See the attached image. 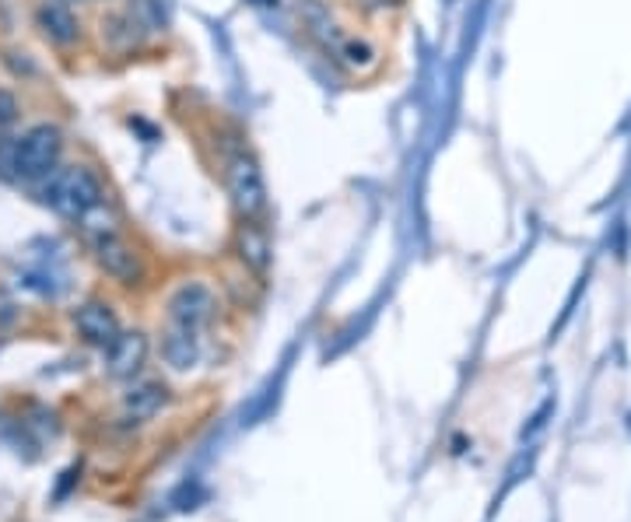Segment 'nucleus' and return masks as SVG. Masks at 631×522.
Listing matches in <instances>:
<instances>
[{
    "mask_svg": "<svg viewBox=\"0 0 631 522\" xmlns=\"http://www.w3.org/2000/svg\"><path fill=\"white\" fill-rule=\"evenodd\" d=\"M43 200L70 221H81L88 210L106 204V183L91 165H64L43 180Z\"/></svg>",
    "mask_w": 631,
    "mask_h": 522,
    "instance_id": "f257e3e1",
    "label": "nucleus"
},
{
    "mask_svg": "<svg viewBox=\"0 0 631 522\" xmlns=\"http://www.w3.org/2000/svg\"><path fill=\"white\" fill-rule=\"evenodd\" d=\"M225 186L239 221H263L266 215V183H263V168L246 148H236L225 154Z\"/></svg>",
    "mask_w": 631,
    "mask_h": 522,
    "instance_id": "f03ea898",
    "label": "nucleus"
},
{
    "mask_svg": "<svg viewBox=\"0 0 631 522\" xmlns=\"http://www.w3.org/2000/svg\"><path fill=\"white\" fill-rule=\"evenodd\" d=\"M64 130L56 123H35L22 138H14V180L18 183H40L61 162Z\"/></svg>",
    "mask_w": 631,
    "mask_h": 522,
    "instance_id": "7ed1b4c3",
    "label": "nucleus"
},
{
    "mask_svg": "<svg viewBox=\"0 0 631 522\" xmlns=\"http://www.w3.org/2000/svg\"><path fill=\"white\" fill-rule=\"evenodd\" d=\"M91 249H95V260L106 270L112 281L120 284H141L148 278V267H144V257L138 253V246H130L120 231H106V236L91 239Z\"/></svg>",
    "mask_w": 631,
    "mask_h": 522,
    "instance_id": "20e7f679",
    "label": "nucleus"
},
{
    "mask_svg": "<svg viewBox=\"0 0 631 522\" xmlns=\"http://www.w3.org/2000/svg\"><path fill=\"white\" fill-rule=\"evenodd\" d=\"M215 308H218V298H215V292H210L207 284L186 281L168 298V326H179V330L200 334L204 326L210 323V316H215Z\"/></svg>",
    "mask_w": 631,
    "mask_h": 522,
    "instance_id": "39448f33",
    "label": "nucleus"
},
{
    "mask_svg": "<svg viewBox=\"0 0 631 522\" xmlns=\"http://www.w3.org/2000/svg\"><path fill=\"white\" fill-rule=\"evenodd\" d=\"M35 29L56 50H70L74 43H81V22L67 0H40L35 4Z\"/></svg>",
    "mask_w": 631,
    "mask_h": 522,
    "instance_id": "423d86ee",
    "label": "nucleus"
},
{
    "mask_svg": "<svg viewBox=\"0 0 631 522\" xmlns=\"http://www.w3.org/2000/svg\"><path fill=\"white\" fill-rule=\"evenodd\" d=\"M148 358V337L141 330L133 334H117V340H112L106 347V372L112 379H133L141 372V365Z\"/></svg>",
    "mask_w": 631,
    "mask_h": 522,
    "instance_id": "0eeeda50",
    "label": "nucleus"
},
{
    "mask_svg": "<svg viewBox=\"0 0 631 522\" xmlns=\"http://www.w3.org/2000/svg\"><path fill=\"white\" fill-rule=\"evenodd\" d=\"M327 53L334 56V61L348 70V74H355V77H366V74H372L376 67H379V50H376V43H369L366 35H348V32H340L334 43L327 46Z\"/></svg>",
    "mask_w": 631,
    "mask_h": 522,
    "instance_id": "6e6552de",
    "label": "nucleus"
},
{
    "mask_svg": "<svg viewBox=\"0 0 631 522\" xmlns=\"http://www.w3.org/2000/svg\"><path fill=\"white\" fill-rule=\"evenodd\" d=\"M74 326H78V334L95 347H109L120 334L117 313H112V308L106 302H99V298L78 305V313H74Z\"/></svg>",
    "mask_w": 631,
    "mask_h": 522,
    "instance_id": "1a4fd4ad",
    "label": "nucleus"
},
{
    "mask_svg": "<svg viewBox=\"0 0 631 522\" xmlns=\"http://www.w3.org/2000/svg\"><path fill=\"white\" fill-rule=\"evenodd\" d=\"M236 253L246 270H253L257 278H263L271 270V236L260 221H239L236 231Z\"/></svg>",
    "mask_w": 631,
    "mask_h": 522,
    "instance_id": "9d476101",
    "label": "nucleus"
},
{
    "mask_svg": "<svg viewBox=\"0 0 631 522\" xmlns=\"http://www.w3.org/2000/svg\"><path fill=\"white\" fill-rule=\"evenodd\" d=\"M168 403V390L162 382H151V379H144V382H138L133 390L123 396V411H127V417L130 421H148V417H155L162 407Z\"/></svg>",
    "mask_w": 631,
    "mask_h": 522,
    "instance_id": "9b49d317",
    "label": "nucleus"
},
{
    "mask_svg": "<svg viewBox=\"0 0 631 522\" xmlns=\"http://www.w3.org/2000/svg\"><path fill=\"white\" fill-rule=\"evenodd\" d=\"M197 355H200L197 334L179 330V326H168L165 337H162V358H165L168 369H176V372L194 369V365H197Z\"/></svg>",
    "mask_w": 631,
    "mask_h": 522,
    "instance_id": "f8f14e48",
    "label": "nucleus"
},
{
    "mask_svg": "<svg viewBox=\"0 0 631 522\" xmlns=\"http://www.w3.org/2000/svg\"><path fill=\"white\" fill-rule=\"evenodd\" d=\"M109 39V50L127 53L141 43V25L133 14H106L102 18V43Z\"/></svg>",
    "mask_w": 631,
    "mask_h": 522,
    "instance_id": "ddd939ff",
    "label": "nucleus"
},
{
    "mask_svg": "<svg viewBox=\"0 0 631 522\" xmlns=\"http://www.w3.org/2000/svg\"><path fill=\"white\" fill-rule=\"evenodd\" d=\"M14 120H18V99L8 88H0V130H8Z\"/></svg>",
    "mask_w": 631,
    "mask_h": 522,
    "instance_id": "4468645a",
    "label": "nucleus"
},
{
    "mask_svg": "<svg viewBox=\"0 0 631 522\" xmlns=\"http://www.w3.org/2000/svg\"><path fill=\"white\" fill-rule=\"evenodd\" d=\"M67 4H88V0H67Z\"/></svg>",
    "mask_w": 631,
    "mask_h": 522,
    "instance_id": "2eb2a0df",
    "label": "nucleus"
}]
</instances>
